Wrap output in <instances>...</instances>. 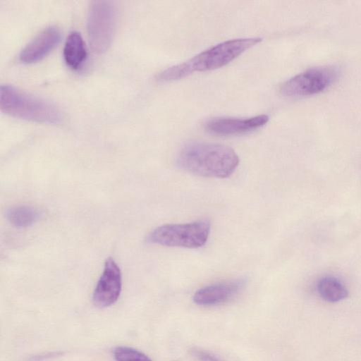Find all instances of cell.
Segmentation results:
<instances>
[{
    "instance_id": "13",
    "label": "cell",
    "mask_w": 361,
    "mask_h": 361,
    "mask_svg": "<svg viewBox=\"0 0 361 361\" xmlns=\"http://www.w3.org/2000/svg\"><path fill=\"white\" fill-rule=\"evenodd\" d=\"M7 219L18 228L28 227L37 222L41 216L39 211L30 206H14L6 212Z\"/></svg>"
},
{
    "instance_id": "7",
    "label": "cell",
    "mask_w": 361,
    "mask_h": 361,
    "mask_svg": "<svg viewBox=\"0 0 361 361\" xmlns=\"http://www.w3.org/2000/svg\"><path fill=\"white\" fill-rule=\"evenodd\" d=\"M121 286L119 267L113 259L109 258L93 293L92 301L94 305L104 308L115 303L121 294Z\"/></svg>"
},
{
    "instance_id": "5",
    "label": "cell",
    "mask_w": 361,
    "mask_h": 361,
    "mask_svg": "<svg viewBox=\"0 0 361 361\" xmlns=\"http://www.w3.org/2000/svg\"><path fill=\"white\" fill-rule=\"evenodd\" d=\"M116 7L111 1H94L88 11L87 29L92 49L106 51L111 44L116 25Z\"/></svg>"
},
{
    "instance_id": "9",
    "label": "cell",
    "mask_w": 361,
    "mask_h": 361,
    "mask_svg": "<svg viewBox=\"0 0 361 361\" xmlns=\"http://www.w3.org/2000/svg\"><path fill=\"white\" fill-rule=\"evenodd\" d=\"M61 36V31L56 26L44 28L21 50L20 61L31 63L42 60L57 46Z\"/></svg>"
},
{
    "instance_id": "15",
    "label": "cell",
    "mask_w": 361,
    "mask_h": 361,
    "mask_svg": "<svg viewBox=\"0 0 361 361\" xmlns=\"http://www.w3.org/2000/svg\"><path fill=\"white\" fill-rule=\"evenodd\" d=\"M192 355L200 361H221L216 356L202 350H192Z\"/></svg>"
},
{
    "instance_id": "1",
    "label": "cell",
    "mask_w": 361,
    "mask_h": 361,
    "mask_svg": "<svg viewBox=\"0 0 361 361\" xmlns=\"http://www.w3.org/2000/svg\"><path fill=\"white\" fill-rule=\"evenodd\" d=\"M176 162L181 169L197 176L225 178L235 171L239 158L228 146L190 142L180 148Z\"/></svg>"
},
{
    "instance_id": "6",
    "label": "cell",
    "mask_w": 361,
    "mask_h": 361,
    "mask_svg": "<svg viewBox=\"0 0 361 361\" xmlns=\"http://www.w3.org/2000/svg\"><path fill=\"white\" fill-rule=\"evenodd\" d=\"M338 75V69L332 66L311 68L283 83L281 92L288 97L318 94L333 85Z\"/></svg>"
},
{
    "instance_id": "11",
    "label": "cell",
    "mask_w": 361,
    "mask_h": 361,
    "mask_svg": "<svg viewBox=\"0 0 361 361\" xmlns=\"http://www.w3.org/2000/svg\"><path fill=\"white\" fill-rule=\"evenodd\" d=\"M63 59L72 69H79L87 57V51L81 35L75 31L71 32L65 42Z\"/></svg>"
},
{
    "instance_id": "4",
    "label": "cell",
    "mask_w": 361,
    "mask_h": 361,
    "mask_svg": "<svg viewBox=\"0 0 361 361\" xmlns=\"http://www.w3.org/2000/svg\"><path fill=\"white\" fill-rule=\"evenodd\" d=\"M209 233L210 224L205 220L165 224L150 232L146 240L164 246L198 248L206 243Z\"/></svg>"
},
{
    "instance_id": "3",
    "label": "cell",
    "mask_w": 361,
    "mask_h": 361,
    "mask_svg": "<svg viewBox=\"0 0 361 361\" xmlns=\"http://www.w3.org/2000/svg\"><path fill=\"white\" fill-rule=\"evenodd\" d=\"M0 108L6 114L26 121L48 124L62 121L61 111L51 103L8 85H1Z\"/></svg>"
},
{
    "instance_id": "10",
    "label": "cell",
    "mask_w": 361,
    "mask_h": 361,
    "mask_svg": "<svg viewBox=\"0 0 361 361\" xmlns=\"http://www.w3.org/2000/svg\"><path fill=\"white\" fill-rule=\"evenodd\" d=\"M244 279L218 283L202 288L193 295V301L200 305L224 302L236 295L245 286Z\"/></svg>"
},
{
    "instance_id": "14",
    "label": "cell",
    "mask_w": 361,
    "mask_h": 361,
    "mask_svg": "<svg viewBox=\"0 0 361 361\" xmlns=\"http://www.w3.org/2000/svg\"><path fill=\"white\" fill-rule=\"evenodd\" d=\"M114 356L116 361H152L149 357L142 352L126 346L115 348Z\"/></svg>"
},
{
    "instance_id": "12",
    "label": "cell",
    "mask_w": 361,
    "mask_h": 361,
    "mask_svg": "<svg viewBox=\"0 0 361 361\" xmlns=\"http://www.w3.org/2000/svg\"><path fill=\"white\" fill-rule=\"evenodd\" d=\"M319 296L329 302H337L348 298L349 293L345 286L338 279L324 276L317 283Z\"/></svg>"
},
{
    "instance_id": "8",
    "label": "cell",
    "mask_w": 361,
    "mask_h": 361,
    "mask_svg": "<svg viewBox=\"0 0 361 361\" xmlns=\"http://www.w3.org/2000/svg\"><path fill=\"white\" fill-rule=\"evenodd\" d=\"M267 115L262 114L251 118H216L208 121L204 128L211 134L227 136L247 133L265 125Z\"/></svg>"
},
{
    "instance_id": "2",
    "label": "cell",
    "mask_w": 361,
    "mask_h": 361,
    "mask_svg": "<svg viewBox=\"0 0 361 361\" xmlns=\"http://www.w3.org/2000/svg\"><path fill=\"white\" fill-rule=\"evenodd\" d=\"M261 40L258 37H250L225 41L184 63L164 70L157 75V80L159 82L173 81L185 78L195 71H207L221 68Z\"/></svg>"
}]
</instances>
